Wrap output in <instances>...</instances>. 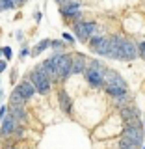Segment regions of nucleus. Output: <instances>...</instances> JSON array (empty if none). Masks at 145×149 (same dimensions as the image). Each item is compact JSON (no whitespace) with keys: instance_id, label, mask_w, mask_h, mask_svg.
Returning <instances> with one entry per match:
<instances>
[{"instance_id":"6e6552de","label":"nucleus","mask_w":145,"mask_h":149,"mask_svg":"<svg viewBox=\"0 0 145 149\" xmlns=\"http://www.w3.org/2000/svg\"><path fill=\"white\" fill-rule=\"evenodd\" d=\"M125 37L123 36H110L108 37V43H110V52H108V58H114V60H121V43H123Z\"/></svg>"},{"instance_id":"e433bc0d","label":"nucleus","mask_w":145,"mask_h":149,"mask_svg":"<svg viewBox=\"0 0 145 149\" xmlns=\"http://www.w3.org/2000/svg\"><path fill=\"white\" fill-rule=\"evenodd\" d=\"M143 149H145V147H143Z\"/></svg>"},{"instance_id":"4468645a","label":"nucleus","mask_w":145,"mask_h":149,"mask_svg":"<svg viewBox=\"0 0 145 149\" xmlns=\"http://www.w3.org/2000/svg\"><path fill=\"white\" fill-rule=\"evenodd\" d=\"M58 104H60V108H62L65 114H71V110H73V99L69 97V93L63 90H60L58 91Z\"/></svg>"},{"instance_id":"a878e982","label":"nucleus","mask_w":145,"mask_h":149,"mask_svg":"<svg viewBox=\"0 0 145 149\" xmlns=\"http://www.w3.org/2000/svg\"><path fill=\"white\" fill-rule=\"evenodd\" d=\"M63 39H65V41H69V43H74V37H73L71 34H63Z\"/></svg>"},{"instance_id":"7c9ffc66","label":"nucleus","mask_w":145,"mask_h":149,"mask_svg":"<svg viewBox=\"0 0 145 149\" xmlns=\"http://www.w3.org/2000/svg\"><path fill=\"white\" fill-rule=\"evenodd\" d=\"M34 19L39 22V21H41V11H35V13H34Z\"/></svg>"},{"instance_id":"f8f14e48","label":"nucleus","mask_w":145,"mask_h":149,"mask_svg":"<svg viewBox=\"0 0 145 149\" xmlns=\"http://www.w3.org/2000/svg\"><path fill=\"white\" fill-rule=\"evenodd\" d=\"M106 84H112V86H121V88H128L127 82L123 80V77H121L119 73L112 71V69H106V73H104V86H106Z\"/></svg>"},{"instance_id":"72a5a7b5","label":"nucleus","mask_w":145,"mask_h":149,"mask_svg":"<svg viewBox=\"0 0 145 149\" xmlns=\"http://www.w3.org/2000/svg\"><path fill=\"white\" fill-rule=\"evenodd\" d=\"M0 56H2V49H0Z\"/></svg>"},{"instance_id":"cd10ccee","label":"nucleus","mask_w":145,"mask_h":149,"mask_svg":"<svg viewBox=\"0 0 145 149\" xmlns=\"http://www.w3.org/2000/svg\"><path fill=\"white\" fill-rule=\"evenodd\" d=\"M6 112H8L6 106H2V108H0V119H4V118H6Z\"/></svg>"},{"instance_id":"39448f33","label":"nucleus","mask_w":145,"mask_h":149,"mask_svg":"<svg viewBox=\"0 0 145 149\" xmlns=\"http://www.w3.org/2000/svg\"><path fill=\"white\" fill-rule=\"evenodd\" d=\"M89 47H91L93 52L99 54V56H108V52H110L108 37H102V36H97V34L89 39Z\"/></svg>"},{"instance_id":"f257e3e1","label":"nucleus","mask_w":145,"mask_h":149,"mask_svg":"<svg viewBox=\"0 0 145 149\" xmlns=\"http://www.w3.org/2000/svg\"><path fill=\"white\" fill-rule=\"evenodd\" d=\"M32 80V84L35 86V91H39L41 95H46V93L50 91V86H52V80H50L49 77L45 74L43 67H41V63L37 65L34 71L30 73V77H28Z\"/></svg>"},{"instance_id":"473e14b6","label":"nucleus","mask_w":145,"mask_h":149,"mask_svg":"<svg viewBox=\"0 0 145 149\" xmlns=\"http://www.w3.org/2000/svg\"><path fill=\"white\" fill-rule=\"evenodd\" d=\"M6 149H17V147H6Z\"/></svg>"},{"instance_id":"393cba45","label":"nucleus","mask_w":145,"mask_h":149,"mask_svg":"<svg viewBox=\"0 0 145 149\" xmlns=\"http://www.w3.org/2000/svg\"><path fill=\"white\" fill-rule=\"evenodd\" d=\"M11 49H9V47H4V49H2V56H4V58H6V60H11Z\"/></svg>"},{"instance_id":"bb28decb","label":"nucleus","mask_w":145,"mask_h":149,"mask_svg":"<svg viewBox=\"0 0 145 149\" xmlns=\"http://www.w3.org/2000/svg\"><path fill=\"white\" fill-rule=\"evenodd\" d=\"M28 54H30V50H28L26 47H22V50H21V58H26Z\"/></svg>"},{"instance_id":"9d476101","label":"nucleus","mask_w":145,"mask_h":149,"mask_svg":"<svg viewBox=\"0 0 145 149\" xmlns=\"http://www.w3.org/2000/svg\"><path fill=\"white\" fill-rule=\"evenodd\" d=\"M87 63H86V56L84 54H74L71 56V74H80L86 71Z\"/></svg>"},{"instance_id":"c9c22d12","label":"nucleus","mask_w":145,"mask_h":149,"mask_svg":"<svg viewBox=\"0 0 145 149\" xmlns=\"http://www.w3.org/2000/svg\"><path fill=\"white\" fill-rule=\"evenodd\" d=\"M0 97H2V91H0Z\"/></svg>"},{"instance_id":"4be33fe9","label":"nucleus","mask_w":145,"mask_h":149,"mask_svg":"<svg viewBox=\"0 0 145 149\" xmlns=\"http://www.w3.org/2000/svg\"><path fill=\"white\" fill-rule=\"evenodd\" d=\"M63 47H65V43H63V41H60V39H56V41H50V49L58 50V52H62V50H63Z\"/></svg>"},{"instance_id":"7ed1b4c3","label":"nucleus","mask_w":145,"mask_h":149,"mask_svg":"<svg viewBox=\"0 0 145 149\" xmlns=\"http://www.w3.org/2000/svg\"><path fill=\"white\" fill-rule=\"evenodd\" d=\"M123 136L132 140L136 146H142L143 143V125L139 123L138 119H130L125 123V129H123Z\"/></svg>"},{"instance_id":"c85d7f7f","label":"nucleus","mask_w":145,"mask_h":149,"mask_svg":"<svg viewBox=\"0 0 145 149\" xmlns=\"http://www.w3.org/2000/svg\"><path fill=\"white\" fill-rule=\"evenodd\" d=\"M26 0H13V4H15V8H19V6H22Z\"/></svg>"},{"instance_id":"dca6fc26","label":"nucleus","mask_w":145,"mask_h":149,"mask_svg":"<svg viewBox=\"0 0 145 149\" xmlns=\"http://www.w3.org/2000/svg\"><path fill=\"white\" fill-rule=\"evenodd\" d=\"M24 102H26L24 97H22L17 90H13V93L9 95V106H21V108H24Z\"/></svg>"},{"instance_id":"ddd939ff","label":"nucleus","mask_w":145,"mask_h":149,"mask_svg":"<svg viewBox=\"0 0 145 149\" xmlns=\"http://www.w3.org/2000/svg\"><path fill=\"white\" fill-rule=\"evenodd\" d=\"M119 116H121V119L127 123L130 119L139 118V110H138V106H134V104H125L123 108H119Z\"/></svg>"},{"instance_id":"2f4dec72","label":"nucleus","mask_w":145,"mask_h":149,"mask_svg":"<svg viewBox=\"0 0 145 149\" xmlns=\"http://www.w3.org/2000/svg\"><path fill=\"white\" fill-rule=\"evenodd\" d=\"M58 2H60V4H65V2H67V0H58Z\"/></svg>"},{"instance_id":"1a4fd4ad","label":"nucleus","mask_w":145,"mask_h":149,"mask_svg":"<svg viewBox=\"0 0 145 149\" xmlns=\"http://www.w3.org/2000/svg\"><path fill=\"white\" fill-rule=\"evenodd\" d=\"M19 129V121L13 118L11 114H8L6 118L2 119V129H0V134H2L4 138L11 136V134H15V130Z\"/></svg>"},{"instance_id":"6ab92c4d","label":"nucleus","mask_w":145,"mask_h":149,"mask_svg":"<svg viewBox=\"0 0 145 149\" xmlns=\"http://www.w3.org/2000/svg\"><path fill=\"white\" fill-rule=\"evenodd\" d=\"M119 149H139V146H136L132 140L121 136V138H119Z\"/></svg>"},{"instance_id":"b1692460","label":"nucleus","mask_w":145,"mask_h":149,"mask_svg":"<svg viewBox=\"0 0 145 149\" xmlns=\"http://www.w3.org/2000/svg\"><path fill=\"white\" fill-rule=\"evenodd\" d=\"M138 56L142 60H145V41H142V43L138 45Z\"/></svg>"},{"instance_id":"0eeeda50","label":"nucleus","mask_w":145,"mask_h":149,"mask_svg":"<svg viewBox=\"0 0 145 149\" xmlns=\"http://www.w3.org/2000/svg\"><path fill=\"white\" fill-rule=\"evenodd\" d=\"M84 77H86V80H87L89 86H93V88H104V77H102L99 71H95L93 67H89V65H87L86 71H84Z\"/></svg>"},{"instance_id":"423d86ee","label":"nucleus","mask_w":145,"mask_h":149,"mask_svg":"<svg viewBox=\"0 0 145 149\" xmlns=\"http://www.w3.org/2000/svg\"><path fill=\"white\" fill-rule=\"evenodd\" d=\"M136 56H138V45L132 39H123V43H121V60L130 62Z\"/></svg>"},{"instance_id":"5701e85b","label":"nucleus","mask_w":145,"mask_h":149,"mask_svg":"<svg viewBox=\"0 0 145 149\" xmlns=\"http://www.w3.org/2000/svg\"><path fill=\"white\" fill-rule=\"evenodd\" d=\"M11 8H15L13 0H0V11L2 9H11Z\"/></svg>"},{"instance_id":"20e7f679","label":"nucleus","mask_w":145,"mask_h":149,"mask_svg":"<svg viewBox=\"0 0 145 149\" xmlns=\"http://www.w3.org/2000/svg\"><path fill=\"white\" fill-rule=\"evenodd\" d=\"M54 60V65H56V73H58V78L60 80H67L71 77V56L69 54H63V52H58L52 56Z\"/></svg>"},{"instance_id":"c756f323","label":"nucleus","mask_w":145,"mask_h":149,"mask_svg":"<svg viewBox=\"0 0 145 149\" xmlns=\"http://www.w3.org/2000/svg\"><path fill=\"white\" fill-rule=\"evenodd\" d=\"M6 69V60H0V73Z\"/></svg>"},{"instance_id":"9b49d317","label":"nucleus","mask_w":145,"mask_h":149,"mask_svg":"<svg viewBox=\"0 0 145 149\" xmlns=\"http://www.w3.org/2000/svg\"><path fill=\"white\" fill-rule=\"evenodd\" d=\"M15 90H17V91H19V93H21V95L28 101V99H32V97H34V93H35V86L32 84L30 78H24V80L19 82V86L15 88Z\"/></svg>"},{"instance_id":"412c9836","label":"nucleus","mask_w":145,"mask_h":149,"mask_svg":"<svg viewBox=\"0 0 145 149\" xmlns=\"http://www.w3.org/2000/svg\"><path fill=\"white\" fill-rule=\"evenodd\" d=\"M114 104L117 106V108H123L125 104H128V93H123V95H119V97H114Z\"/></svg>"},{"instance_id":"aec40b11","label":"nucleus","mask_w":145,"mask_h":149,"mask_svg":"<svg viewBox=\"0 0 145 149\" xmlns=\"http://www.w3.org/2000/svg\"><path fill=\"white\" fill-rule=\"evenodd\" d=\"M49 47H50V39H43V41H39V45H37V47H35L34 50H32L30 54L37 56V54H41V52H43V50H46Z\"/></svg>"},{"instance_id":"f3484780","label":"nucleus","mask_w":145,"mask_h":149,"mask_svg":"<svg viewBox=\"0 0 145 149\" xmlns=\"http://www.w3.org/2000/svg\"><path fill=\"white\" fill-rule=\"evenodd\" d=\"M104 91L108 93L110 97H119L123 93H127V88H121V86H112V84H106L104 86Z\"/></svg>"},{"instance_id":"a211bd4d","label":"nucleus","mask_w":145,"mask_h":149,"mask_svg":"<svg viewBox=\"0 0 145 149\" xmlns=\"http://www.w3.org/2000/svg\"><path fill=\"white\" fill-rule=\"evenodd\" d=\"M8 112L13 116L17 121H22V119H26V112H24V108H21V106H9L8 108Z\"/></svg>"},{"instance_id":"2eb2a0df","label":"nucleus","mask_w":145,"mask_h":149,"mask_svg":"<svg viewBox=\"0 0 145 149\" xmlns=\"http://www.w3.org/2000/svg\"><path fill=\"white\" fill-rule=\"evenodd\" d=\"M41 67H43L45 74L50 78V80H60V78H58V73H56V65H54V60L52 58L45 60V62L41 63Z\"/></svg>"},{"instance_id":"f704fd0d","label":"nucleus","mask_w":145,"mask_h":149,"mask_svg":"<svg viewBox=\"0 0 145 149\" xmlns=\"http://www.w3.org/2000/svg\"><path fill=\"white\" fill-rule=\"evenodd\" d=\"M143 129H145V121H143Z\"/></svg>"},{"instance_id":"f03ea898","label":"nucleus","mask_w":145,"mask_h":149,"mask_svg":"<svg viewBox=\"0 0 145 149\" xmlns=\"http://www.w3.org/2000/svg\"><path fill=\"white\" fill-rule=\"evenodd\" d=\"M97 28H99V26H97V22L84 21V19L73 22V32L76 34V37L80 41H89L91 37L97 34Z\"/></svg>"}]
</instances>
